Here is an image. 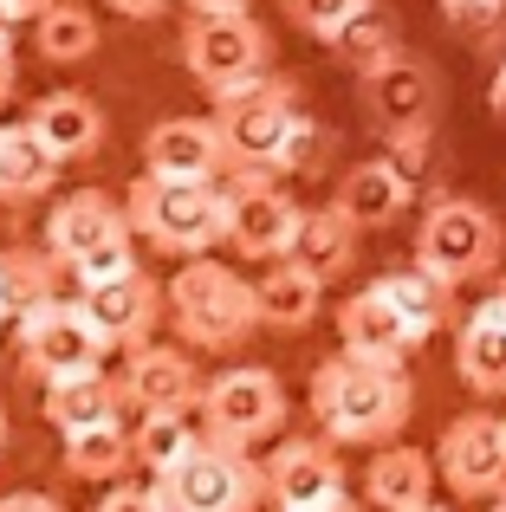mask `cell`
I'll list each match as a JSON object with an SVG mask.
<instances>
[{
	"instance_id": "7",
	"label": "cell",
	"mask_w": 506,
	"mask_h": 512,
	"mask_svg": "<svg viewBox=\"0 0 506 512\" xmlns=\"http://www.w3.org/2000/svg\"><path fill=\"white\" fill-rule=\"evenodd\" d=\"M305 117H312L305 111V91H299V78H286V72H266V78H253V85L228 91V98H215V124L234 150V169L273 175L279 156H286V143H292V130H299Z\"/></svg>"
},
{
	"instance_id": "45",
	"label": "cell",
	"mask_w": 506,
	"mask_h": 512,
	"mask_svg": "<svg viewBox=\"0 0 506 512\" xmlns=\"http://www.w3.org/2000/svg\"><path fill=\"white\" fill-rule=\"evenodd\" d=\"M325 512H370L364 500H338V506H325Z\"/></svg>"
},
{
	"instance_id": "33",
	"label": "cell",
	"mask_w": 506,
	"mask_h": 512,
	"mask_svg": "<svg viewBox=\"0 0 506 512\" xmlns=\"http://www.w3.org/2000/svg\"><path fill=\"white\" fill-rule=\"evenodd\" d=\"M279 7H286V20L299 26L305 39H325V46H331V39H338L370 0H279Z\"/></svg>"
},
{
	"instance_id": "36",
	"label": "cell",
	"mask_w": 506,
	"mask_h": 512,
	"mask_svg": "<svg viewBox=\"0 0 506 512\" xmlns=\"http://www.w3.org/2000/svg\"><path fill=\"white\" fill-rule=\"evenodd\" d=\"M137 240H117V247H98L91 260H78L72 266V286H98V279H117V273H130V266H143L137 260Z\"/></svg>"
},
{
	"instance_id": "34",
	"label": "cell",
	"mask_w": 506,
	"mask_h": 512,
	"mask_svg": "<svg viewBox=\"0 0 506 512\" xmlns=\"http://www.w3.org/2000/svg\"><path fill=\"white\" fill-rule=\"evenodd\" d=\"M325 156H331V130L318 124V117H305L299 130H292V143H286V156H279V182H299V175H318L325 169Z\"/></svg>"
},
{
	"instance_id": "44",
	"label": "cell",
	"mask_w": 506,
	"mask_h": 512,
	"mask_svg": "<svg viewBox=\"0 0 506 512\" xmlns=\"http://www.w3.org/2000/svg\"><path fill=\"white\" fill-rule=\"evenodd\" d=\"M182 7L195 13V7H253V0H182Z\"/></svg>"
},
{
	"instance_id": "12",
	"label": "cell",
	"mask_w": 506,
	"mask_h": 512,
	"mask_svg": "<svg viewBox=\"0 0 506 512\" xmlns=\"http://www.w3.org/2000/svg\"><path fill=\"white\" fill-rule=\"evenodd\" d=\"M266 506L273 512H325L338 500H351L344 480V454L331 435H279L266 448Z\"/></svg>"
},
{
	"instance_id": "15",
	"label": "cell",
	"mask_w": 506,
	"mask_h": 512,
	"mask_svg": "<svg viewBox=\"0 0 506 512\" xmlns=\"http://www.w3.org/2000/svg\"><path fill=\"white\" fill-rule=\"evenodd\" d=\"M124 389H130V409H137V415H156V409H169V415H202L208 376H202V363L189 357V344L150 338V344L130 350Z\"/></svg>"
},
{
	"instance_id": "39",
	"label": "cell",
	"mask_w": 506,
	"mask_h": 512,
	"mask_svg": "<svg viewBox=\"0 0 506 512\" xmlns=\"http://www.w3.org/2000/svg\"><path fill=\"white\" fill-rule=\"evenodd\" d=\"M104 7H111L117 20H156V13H163L169 0H104Z\"/></svg>"
},
{
	"instance_id": "22",
	"label": "cell",
	"mask_w": 506,
	"mask_h": 512,
	"mask_svg": "<svg viewBox=\"0 0 506 512\" xmlns=\"http://www.w3.org/2000/svg\"><path fill=\"white\" fill-rule=\"evenodd\" d=\"M435 480H442L435 454L409 448V441H383L364 467V506L370 512H416L435 500Z\"/></svg>"
},
{
	"instance_id": "27",
	"label": "cell",
	"mask_w": 506,
	"mask_h": 512,
	"mask_svg": "<svg viewBox=\"0 0 506 512\" xmlns=\"http://www.w3.org/2000/svg\"><path fill=\"white\" fill-rule=\"evenodd\" d=\"M377 292L409 318V325L422 331V338H435V331L455 325V286H448V279H435L429 266H416V260L396 266V273H383V279H377Z\"/></svg>"
},
{
	"instance_id": "42",
	"label": "cell",
	"mask_w": 506,
	"mask_h": 512,
	"mask_svg": "<svg viewBox=\"0 0 506 512\" xmlns=\"http://www.w3.org/2000/svg\"><path fill=\"white\" fill-rule=\"evenodd\" d=\"M13 26H20V13H13V0H0V46H13Z\"/></svg>"
},
{
	"instance_id": "9",
	"label": "cell",
	"mask_w": 506,
	"mask_h": 512,
	"mask_svg": "<svg viewBox=\"0 0 506 512\" xmlns=\"http://www.w3.org/2000/svg\"><path fill=\"white\" fill-rule=\"evenodd\" d=\"M228 195H234V214H228V247L253 266H273L286 253H299V227H305V208L286 195V182L266 169H234L228 175Z\"/></svg>"
},
{
	"instance_id": "6",
	"label": "cell",
	"mask_w": 506,
	"mask_h": 512,
	"mask_svg": "<svg viewBox=\"0 0 506 512\" xmlns=\"http://www.w3.org/2000/svg\"><path fill=\"white\" fill-rule=\"evenodd\" d=\"M500 253H506V227L487 201H474V195L429 201L422 234H416V266H429L435 279H448V286L461 292V286H474V279H494Z\"/></svg>"
},
{
	"instance_id": "25",
	"label": "cell",
	"mask_w": 506,
	"mask_h": 512,
	"mask_svg": "<svg viewBox=\"0 0 506 512\" xmlns=\"http://www.w3.org/2000/svg\"><path fill=\"white\" fill-rule=\"evenodd\" d=\"M59 273L65 266L52 260L46 240H39V247H7L0 253V312H7V325H20V318L39 312V305L59 299Z\"/></svg>"
},
{
	"instance_id": "30",
	"label": "cell",
	"mask_w": 506,
	"mask_h": 512,
	"mask_svg": "<svg viewBox=\"0 0 506 512\" xmlns=\"http://www.w3.org/2000/svg\"><path fill=\"white\" fill-rule=\"evenodd\" d=\"M33 39H39V59L46 65H85L91 52H98V13L78 7V0H59V7H46L33 20Z\"/></svg>"
},
{
	"instance_id": "31",
	"label": "cell",
	"mask_w": 506,
	"mask_h": 512,
	"mask_svg": "<svg viewBox=\"0 0 506 512\" xmlns=\"http://www.w3.org/2000/svg\"><path fill=\"white\" fill-rule=\"evenodd\" d=\"M331 52H338V59L351 65L357 78H364L370 65L396 59V52H409V46H403V26H396V13H390V7H377V0H370V7L357 13L351 26H344V33L331 39Z\"/></svg>"
},
{
	"instance_id": "40",
	"label": "cell",
	"mask_w": 506,
	"mask_h": 512,
	"mask_svg": "<svg viewBox=\"0 0 506 512\" xmlns=\"http://www.w3.org/2000/svg\"><path fill=\"white\" fill-rule=\"evenodd\" d=\"M13 91H20V59H13V46H0V111H7Z\"/></svg>"
},
{
	"instance_id": "8",
	"label": "cell",
	"mask_w": 506,
	"mask_h": 512,
	"mask_svg": "<svg viewBox=\"0 0 506 512\" xmlns=\"http://www.w3.org/2000/svg\"><path fill=\"white\" fill-rule=\"evenodd\" d=\"M286 383H279L273 370H260V363H234V370L208 376V396H202V435L228 441V448H266V441L286 435Z\"/></svg>"
},
{
	"instance_id": "10",
	"label": "cell",
	"mask_w": 506,
	"mask_h": 512,
	"mask_svg": "<svg viewBox=\"0 0 506 512\" xmlns=\"http://www.w3.org/2000/svg\"><path fill=\"white\" fill-rule=\"evenodd\" d=\"M13 338H20V370L33 376V383H59V376H78V370H104V357H111L104 331L91 325V312L78 299L39 305L33 318L13 325Z\"/></svg>"
},
{
	"instance_id": "1",
	"label": "cell",
	"mask_w": 506,
	"mask_h": 512,
	"mask_svg": "<svg viewBox=\"0 0 506 512\" xmlns=\"http://www.w3.org/2000/svg\"><path fill=\"white\" fill-rule=\"evenodd\" d=\"M416 415V383L403 363H370L351 350H331L312 370V422L338 448H383Z\"/></svg>"
},
{
	"instance_id": "26",
	"label": "cell",
	"mask_w": 506,
	"mask_h": 512,
	"mask_svg": "<svg viewBox=\"0 0 506 512\" xmlns=\"http://www.w3.org/2000/svg\"><path fill=\"white\" fill-rule=\"evenodd\" d=\"M65 441V474L85 480V487H117V480L137 467V441H130V422H98V428H78Z\"/></svg>"
},
{
	"instance_id": "16",
	"label": "cell",
	"mask_w": 506,
	"mask_h": 512,
	"mask_svg": "<svg viewBox=\"0 0 506 512\" xmlns=\"http://www.w3.org/2000/svg\"><path fill=\"white\" fill-rule=\"evenodd\" d=\"M52 247V260L72 273L78 260H91L98 247H117V240H137V227H130V208L117 195H104V188H72V195L52 201L46 214V234H39Z\"/></svg>"
},
{
	"instance_id": "19",
	"label": "cell",
	"mask_w": 506,
	"mask_h": 512,
	"mask_svg": "<svg viewBox=\"0 0 506 512\" xmlns=\"http://www.w3.org/2000/svg\"><path fill=\"white\" fill-rule=\"evenodd\" d=\"M39 415L59 435H78V428H98V422H130L137 409H130L124 376L78 370V376H59V383H39Z\"/></svg>"
},
{
	"instance_id": "20",
	"label": "cell",
	"mask_w": 506,
	"mask_h": 512,
	"mask_svg": "<svg viewBox=\"0 0 506 512\" xmlns=\"http://www.w3.org/2000/svg\"><path fill=\"white\" fill-rule=\"evenodd\" d=\"M455 376L474 396H506V279L455 325Z\"/></svg>"
},
{
	"instance_id": "43",
	"label": "cell",
	"mask_w": 506,
	"mask_h": 512,
	"mask_svg": "<svg viewBox=\"0 0 506 512\" xmlns=\"http://www.w3.org/2000/svg\"><path fill=\"white\" fill-rule=\"evenodd\" d=\"M46 7H59V0H13V13H20V20H39Z\"/></svg>"
},
{
	"instance_id": "17",
	"label": "cell",
	"mask_w": 506,
	"mask_h": 512,
	"mask_svg": "<svg viewBox=\"0 0 506 512\" xmlns=\"http://www.w3.org/2000/svg\"><path fill=\"white\" fill-rule=\"evenodd\" d=\"M143 169L150 175H189V182H228L234 150L215 117H163L143 130Z\"/></svg>"
},
{
	"instance_id": "32",
	"label": "cell",
	"mask_w": 506,
	"mask_h": 512,
	"mask_svg": "<svg viewBox=\"0 0 506 512\" xmlns=\"http://www.w3.org/2000/svg\"><path fill=\"white\" fill-rule=\"evenodd\" d=\"M130 441H137V467L143 474H163L169 461H182V454L202 441V428H195L189 415L156 409V415H130Z\"/></svg>"
},
{
	"instance_id": "24",
	"label": "cell",
	"mask_w": 506,
	"mask_h": 512,
	"mask_svg": "<svg viewBox=\"0 0 506 512\" xmlns=\"http://www.w3.org/2000/svg\"><path fill=\"white\" fill-rule=\"evenodd\" d=\"M318 305H325V279L312 273V266L299 260V253H286V260H273L260 273V312H266V331H305L318 318Z\"/></svg>"
},
{
	"instance_id": "38",
	"label": "cell",
	"mask_w": 506,
	"mask_h": 512,
	"mask_svg": "<svg viewBox=\"0 0 506 512\" xmlns=\"http://www.w3.org/2000/svg\"><path fill=\"white\" fill-rule=\"evenodd\" d=\"M0 512H65V506L52 500V493H7V500H0Z\"/></svg>"
},
{
	"instance_id": "23",
	"label": "cell",
	"mask_w": 506,
	"mask_h": 512,
	"mask_svg": "<svg viewBox=\"0 0 506 512\" xmlns=\"http://www.w3.org/2000/svg\"><path fill=\"white\" fill-rule=\"evenodd\" d=\"M331 201H338L364 234H377V227H390L396 214L416 201V175H403L390 156H364V163L344 169V182H338V195H331Z\"/></svg>"
},
{
	"instance_id": "47",
	"label": "cell",
	"mask_w": 506,
	"mask_h": 512,
	"mask_svg": "<svg viewBox=\"0 0 506 512\" xmlns=\"http://www.w3.org/2000/svg\"><path fill=\"white\" fill-rule=\"evenodd\" d=\"M416 512H455V506H435V500H429V506H416Z\"/></svg>"
},
{
	"instance_id": "3",
	"label": "cell",
	"mask_w": 506,
	"mask_h": 512,
	"mask_svg": "<svg viewBox=\"0 0 506 512\" xmlns=\"http://www.w3.org/2000/svg\"><path fill=\"white\" fill-rule=\"evenodd\" d=\"M169 325L189 350H241L253 331H266L260 312V279H247L241 266L215 260H182L169 279Z\"/></svg>"
},
{
	"instance_id": "5",
	"label": "cell",
	"mask_w": 506,
	"mask_h": 512,
	"mask_svg": "<svg viewBox=\"0 0 506 512\" xmlns=\"http://www.w3.org/2000/svg\"><path fill=\"white\" fill-rule=\"evenodd\" d=\"M182 65L208 98H228L273 72V33L247 7H195L182 26Z\"/></svg>"
},
{
	"instance_id": "46",
	"label": "cell",
	"mask_w": 506,
	"mask_h": 512,
	"mask_svg": "<svg viewBox=\"0 0 506 512\" xmlns=\"http://www.w3.org/2000/svg\"><path fill=\"white\" fill-rule=\"evenodd\" d=\"M0 448H7V409H0Z\"/></svg>"
},
{
	"instance_id": "35",
	"label": "cell",
	"mask_w": 506,
	"mask_h": 512,
	"mask_svg": "<svg viewBox=\"0 0 506 512\" xmlns=\"http://www.w3.org/2000/svg\"><path fill=\"white\" fill-rule=\"evenodd\" d=\"M383 143H390V150H383V156H390V163L403 169V175H416V182H422V169L435 163V124L396 130V137H383Z\"/></svg>"
},
{
	"instance_id": "41",
	"label": "cell",
	"mask_w": 506,
	"mask_h": 512,
	"mask_svg": "<svg viewBox=\"0 0 506 512\" xmlns=\"http://www.w3.org/2000/svg\"><path fill=\"white\" fill-rule=\"evenodd\" d=\"M487 111H494L500 124H506V59L494 65V78H487Z\"/></svg>"
},
{
	"instance_id": "21",
	"label": "cell",
	"mask_w": 506,
	"mask_h": 512,
	"mask_svg": "<svg viewBox=\"0 0 506 512\" xmlns=\"http://www.w3.org/2000/svg\"><path fill=\"white\" fill-rule=\"evenodd\" d=\"M26 130L46 143V156H52L59 169L91 163V156L104 150V111L85 98V91H46V98H33Z\"/></svg>"
},
{
	"instance_id": "28",
	"label": "cell",
	"mask_w": 506,
	"mask_h": 512,
	"mask_svg": "<svg viewBox=\"0 0 506 512\" xmlns=\"http://www.w3.org/2000/svg\"><path fill=\"white\" fill-rule=\"evenodd\" d=\"M357 234H364V227L351 221V214L338 208V201H331V208H305V227H299V260L312 266L318 279H344L351 273V260H357Z\"/></svg>"
},
{
	"instance_id": "11",
	"label": "cell",
	"mask_w": 506,
	"mask_h": 512,
	"mask_svg": "<svg viewBox=\"0 0 506 512\" xmlns=\"http://www.w3.org/2000/svg\"><path fill=\"white\" fill-rule=\"evenodd\" d=\"M442 487L468 506H494L506 493V415L500 409H468L442 428L435 441Z\"/></svg>"
},
{
	"instance_id": "37",
	"label": "cell",
	"mask_w": 506,
	"mask_h": 512,
	"mask_svg": "<svg viewBox=\"0 0 506 512\" xmlns=\"http://www.w3.org/2000/svg\"><path fill=\"white\" fill-rule=\"evenodd\" d=\"M91 512H163V506H156V487H130V480H117V487H104V500Z\"/></svg>"
},
{
	"instance_id": "18",
	"label": "cell",
	"mask_w": 506,
	"mask_h": 512,
	"mask_svg": "<svg viewBox=\"0 0 506 512\" xmlns=\"http://www.w3.org/2000/svg\"><path fill=\"white\" fill-rule=\"evenodd\" d=\"M429 344L416 325H409L403 312H396L390 299L377 292V279H370L364 292H351V299L338 305V350H351V357H370V363H403Z\"/></svg>"
},
{
	"instance_id": "49",
	"label": "cell",
	"mask_w": 506,
	"mask_h": 512,
	"mask_svg": "<svg viewBox=\"0 0 506 512\" xmlns=\"http://www.w3.org/2000/svg\"><path fill=\"white\" fill-rule=\"evenodd\" d=\"M0 325H7V312H0Z\"/></svg>"
},
{
	"instance_id": "13",
	"label": "cell",
	"mask_w": 506,
	"mask_h": 512,
	"mask_svg": "<svg viewBox=\"0 0 506 512\" xmlns=\"http://www.w3.org/2000/svg\"><path fill=\"white\" fill-rule=\"evenodd\" d=\"M78 305L91 312V325L104 331V344H111V350H137V344H150L156 331H163L169 286L156 273H143V266H130V273H117V279L78 286Z\"/></svg>"
},
{
	"instance_id": "2",
	"label": "cell",
	"mask_w": 506,
	"mask_h": 512,
	"mask_svg": "<svg viewBox=\"0 0 506 512\" xmlns=\"http://www.w3.org/2000/svg\"><path fill=\"white\" fill-rule=\"evenodd\" d=\"M124 208H130V227H137L143 247L176 260V266L228 247V214H234L228 182H189V175H150L143 169L124 188Z\"/></svg>"
},
{
	"instance_id": "4",
	"label": "cell",
	"mask_w": 506,
	"mask_h": 512,
	"mask_svg": "<svg viewBox=\"0 0 506 512\" xmlns=\"http://www.w3.org/2000/svg\"><path fill=\"white\" fill-rule=\"evenodd\" d=\"M156 506L163 512H260L266 506V467L247 448L202 435L182 461H169L163 474H150Z\"/></svg>"
},
{
	"instance_id": "48",
	"label": "cell",
	"mask_w": 506,
	"mask_h": 512,
	"mask_svg": "<svg viewBox=\"0 0 506 512\" xmlns=\"http://www.w3.org/2000/svg\"><path fill=\"white\" fill-rule=\"evenodd\" d=\"M487 512H506V493H500V500H494V506H487Z\"/></svg>"
},
{
	"instance_id": "29",
	"label": "cell",
	"mask_w": 506,
	"mask_h": 512,
	"mask_svg": "<svg viewBox=\"0 0 506 512\" xmlns=\"http://www.w3.org/2000/svg\"><path fill=\"white\" fill-rule=\"evenodd\" d=\"M59 182V163L46 156V143L20 124H0V201H33Z\"/></svg>"
},
{
	"instance_id": "14",
	"label": "cell",
	"mask_w": 506,
	"mask_h": 512,
	"mask_svg": "<svg viewBox=\"0 0 506 512\" xmlns=\"http://www.w3.org/2000/svg\"><path fill=\"white\" fill-rule=\"evenodd\" d=\"M357 104H364V117L383 130V137L416 130V124H435L442 72H435L429 59H416V52H396V59L370 65V72L357 78Z\"/></svg>"
}]
</instances>
